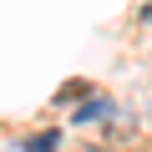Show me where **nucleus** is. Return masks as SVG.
<instances>
[{
  "instance_id": "1",
  "label": "nucleus",
  "mask_w": 152,
  "mask_h": 152,
  "mask_svg": "<svg viewBox=\"0 0 152 152\" xmlns=\"http://www.w3.org/2000/svg\"><path fill=\"white\" fill-rule=\"evenodd\" d=\"M61 147V132H36V137H26V152H56Z\"/></svg>"
},
{
  "instance_id": "2",
  "label": "nucleus",
  "mask_w": 152,
  "mask_h": 152,
  "mask_svg": "<svg viewBox=\"0 0 152 152\" xmlns=\"http://www.w3.org/2000/svg\"><path fill=\"white\" fill-rule=\"evenodd\" d=\"M142 20H152V0H147V10H142Z\"/></svg>"
},
{
  "instance_id": "3",
  "label": "nucleus",
  "mask_w": 152,
  "mask_h": 152,
  "mask_svg": "<svg viewBox=\"0 0 152 152\" xmlns=\"http://www.w3.org/2000/svg\"><path fill=\"white\" fill-rule=\"evenodd\" d=\"M81 152H102V147H81Z\"/></svg>"
}]
</instances>
